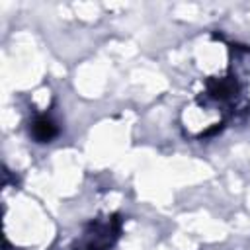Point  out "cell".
Listing matches in <instances>:
<instances>
[{
    "label": "cell",
    "instance_id": "obj_1",
    "mask_svg": "<svg viewBox=\"0 0 250 250\" xmlns=\"http://www.w3.org/2000/svg\"><path fill=\"white\" fill-rule=\"evenodd\" d=\"M55 133H57V129H55L53 121H49V119H45V117L37 119L35 125H33V135H35V139H39L41 143L51 141V139L55 137Z\"/></svg>",
    "mask_w": 250,
    "mask_h": 250
}]
</instances>
